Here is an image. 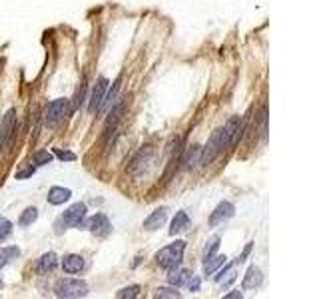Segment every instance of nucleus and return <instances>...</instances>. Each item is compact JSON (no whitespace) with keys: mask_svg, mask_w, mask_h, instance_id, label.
<instances>
[{"mask_svg":"<svg viewBox=\"0 0 319 299\" xmlns=\"http://www.w3.org/2000/svg\"><path fill=\"white\" fill-rule=\"evenodd\" d=\"M54 156H56V158H60L62 162H74V160H76V154L68 152V150H60V148H56V150H54Z\"/></svg>","mask_w":319,"mask_h":299,"instance_id":"obj_30","label":"nucleus"},{"mask_svg":"<svg viewBox=\"0 0 319 299\" xmlns=\"http://www.w3.org/2000/svg\"><path fill=\"white\" fill-rule=\"evenodd\" d=\"M249 251H251V243H247V245H245L244 253H242L240 258H238V262H240V263H242V262H245V258H247V255H249Z\"/></svg>","mask_w":319,"mask_h":299,"instance_id":"obj_34","label":"nucleus"},{"mask_svg":"<svg viewBox=\"0 0 319 299\" xmlns=\"http://www.w3.org/2000/svg\"><path fill=\"white\" fill-rule=\"evenodd\" d=\"M140 295V285H128L116 291V299H134Z\"/></svg>","mask_w":319,"mask_h":299,"instance_id":"obj_25","label":"nucleus"},{"mask_svg":"<svg viewBox=\"0 0 319 299\" xmlns=\"http://www.w3.org/2000/svg\"><path fill=\"white\" fill-rule=\"evenodd\" d=\"M166 220H168V207H158L156 211H152L150 216L144 220V229L156 231L166 224Z\"/></svg>","mask_w":319,"mask_h":299,"instance_id":"obj_11","label":"nucleus"},{"mask_svg":"<svg viewBox=\"0 0 319 299\" xmlns=\"http://www.w3.org/2000/svg\"><path fill=\"white\" fill-rule=\"evenodd\" d=\"M34 172H36V168H34V166L22 168V169H18V172H16V180H26V178L34 176Z\"/></svg>","mask_w":319,"mask_h":299,"instance_id":"obj_31","label":"nucleus"},{"mask_svg":"<svg viewBox=\"0 0 319 299\" xmlns=\"http://www.w3.org/2000/svg\"><path fill=\"white\" fill-rule=\"evenodd\" d=\"M10 233H12V222L6 218H0V243L4 240H8Z\"/></svg>","mask_w":319,"mask_h":299,"instance_id":"obj_27","label":"nucleus"},{"mask_svg":"<svg viewBox=\"0 0 319 299\" xmlns=\"http://www.w3.org/2000/svg\"><path fill=\"white\" fill-rule=\"evenodd\" d=\"M244 132H245V118L244 116H231L225 122V126L218 128V130L211 134V138L207 140V144L202 148L200 164L202 166H207L218 154H222L225 148L236 144L242 138Z\"/></svg>","mask_w":319,"mask_h":299,"instance_id":"obj_1","label":"nucleus"},{"mask_svg":"<svg viewBox=\"0 0 319 299\" xmlns=\"http://www.w3.org/2000/svg\"><path fill=\"white\" fill-rule=\"evenodd\" d=\"M184 283L188 285L189 291H200V287H202L200 275H194V273H188V277H186V281H184Z\"/></svg>","mask_w":319,"mask_h":299,"instance_id":"obj_28","label":"nucleus"},{"mask_svg":"<svg viewBox=\"0 0 319 299\" xmlns=\"http://www.w3.org/2000/svg\"><path fill=\"white\" fill-rule=\"evenodd\" d=\"M78 227H82V229H88V231L96 233V236H100V238L108 236L110 229H112L110 220L106 218L104 213H96V216H92V218H88V220L84 218V220H82V224H80Z\"/></svg>","mask_w":319,"mask_h":299,"instance_id":"obj_7","label":"nucleus"},{"mask_svg":"<svg viewBox=\"0 0 319 299\" xmlns=\"http://www.w3.org/2000/svg\"><path fill=\"white\" fill-rule=\"evenodd\" d=\"M224 297H225V299H242V297H244V293H242L240 289H233V291H229V293H225Z\"/></svg>","mask_w":319,"mask_h":299,"instance_id":"obj_33","label":"nucleus"},{"mask_svg":"<svg viewBox=\"0 0 319 299\" xmlns=\"http://www.w3.org/2000/svg\"><path fill=\"white\" fill-rule=\"evenodd\" d=\"M106 88H108V80L106 78H98L96 86L92 90V98H90V104H88V112L94 114V112H100V104L106 96Z\"/></svg>","mask_w":319,"mask_h":299,"instance_id":"obj_9","label":"nucleus"},{"mask_svg":"<svg viewBox=\"0 0 319 299\" xmlns=\"http://www.w3.org/2000/svg\"><path fill=\"white\" fill-rule=\"evenodd\" d=\"M84 267H86V262H84L82 255H78V253H68V255H64V260H62V269L66 271V273H80Z\"/></svg>","mask_w":319,"mask_h":299,"instance_id":"obj_14","label":"nucleus"},{"mask_svg":"<svg viewBox=\"0 0 319 299\" xmlns=\"http://www.w3.org/2000/svg\"><path fill=\"white\" fill-rule=\"evenodd\" d=\"M54 295L60 299H76V297H86L88 295V283L82 280H72V277H64L54 283Z\"/></svg>","mask_w":319,"mask_h":299,"instance_id":"obj_3","label":"nucleus"},{"mask_svg":"<svg viewBox=\"0 0 319 299\" xmlns=\"http://www.w3.org/2000/svg\"><path fill=\"white\" fill-rule=\"evenodd\" d=\"M70 196H72V191H70L68 187L54 186V187L48 189V196H46V198H48V204H52V206H60V204H64V202H68Z\"/></svg>","mask_w":319,"mask_h":299,"instance_id":"obj_15","label":"nucleus"},{"mask_svg":"<svg viewBox=\"0 0 319 299\" xmlns=\"http://www.w3.org/2000/svg\"><path fill=\"white\" fill-rule=\"evenodd\" d=\"M86 204H82V202H78V204H72L66 211L62 213V216L56 220V233H62V229H68V227H78L80 224H82V220L86 218Z\"/></svg>","mask_w":319,"mask_h":299,"instance_id":"obj_4","label":"nucleus"},{"mask_svg":"<svg viewBox=\"0 0 319 299\" xmlns=\"http://www.w3.org/2000/svg\"><path fill=\"white\" fill-rule=\"evenodd\" d=\"M169 273H168V281H169V285H174V287H180V285H184V281H186V277H188V269H180V267H174V269H168Z\"/></svg>","mask_w":319,"mask_h":299,"instance_id":"obj_20","label":"nucleus"},{"mask_svg":"<svg viewBox=\"0 0 319 299\" xmlns=\"http://www.w3.org/2000/svg\"><path fill=\"white\" fill-rule=\"evenodd\" d=\"M200 158H202V146H191V150H188L182 164L186 168H196L200 164Z\"/></svg>","mask_w":319,"mask_h":299,"instance_id":"obj_18","label":"nucleus"},{"mask_svg":"<svg viewBox=\"0 0 319 299\" xmlns=\"http://www.w3.org/2000/svg\"><path fill=\"white\" fill-rule=\"evenodd\" d=\"M52 160H54V154L48 152V150H40V152H36V154L32 156V164H34V166H46V164H50Z\"/></svg>","mask_w":319,"mask_h":299,"instance_id":"obj_24","label":"nucleus"},{"mask_svg":"<svg viewBox=\"0 0 319 299\" xmlns=\"http://www.w3.org/2000/svg\"><path fill=\"white\" fill-rule=\"evenodd\" d=\"M56 267H58V255L54 251H48L44 255H40V258L36 260V263H34V269L38 273H50Z\"/></svg>","mask_w":319,"mask_h":299,"instance_id":"obj_13","label":"nucleus"},{"mask_svg":"<svg viewBox=\"0 0 319 299\" xmlns=\"http://www.w3.org/2000/svg\"><path fill=\"white\" fill-rule=\"evenodd\" d=\"M20 255V249L16 245H10V247H2L0 249V269H4L12 260H16Z\"/></svg>","mask_w":319,"mask_h":299,"instance_id":"obj_19","label":"nucleus"},{"mask_svg":"<svg viewBox=\"0 0 319 299\" xmlns=\"http://www.w3.org/2000/svg\"><path fill=\"white\" fill-rule=\"evenodd\" d=\"M156 297H160V299H164V297H182V293L178 291V287L172 285V287H160Z\"/></svg>","mask_w":319,"mask_h":299,"instance_id":"obj_29","label":"nucleus"},{"mask_svg":"<svg viewBox=\"0 0 319 299\" xmlns=\"http://www.w3.org/2000/svg\"><path fill=\"white\" fill-rule=\"evenodd\" d=\"M36 220H38V209H36V207H26V209L22 211V216H20L18 224L22 225V227H26V225H32Z\"/></svg>","mask_w":319,"mask_h":299,"instance_id":"obj_23","label":"nucleus"},{"mask_svg":"<svg viewBox=\"0 0 319 299\" xmlns=\"http://www.w3.org/2000/svg\"><path fill=\"white\" fill-rule=\"evenodd\" d=\"M218 249H220V236H211L209 242H207L206 247H204V260L209 258V255H214Z\"/></svg>","mask_w":319,"mask_h":299,"instance_id":"obj_26","label":"nucleus"},{"mask_svg":"<svg viewBox=\"0 0 319 299\" xmlns=\"http://www.w3.org/2000/svg\"><path fill=\"white\" fill-rule=\"evenodd\" d=\"M233 213H236V207H233L231 202H220V204L216 206V209L211 211V216H209V225L216 227V225H220V224L231 220Z\"/></svg>","mask_w":319,"mask_h":299,"instance_id":"obj_8","label":"nucleus"},{"mask_svg":"<svg viewBox=\"0 0 319 299\" xmlns=\"http://www.w3.org/2000/svg\"><path fill=\"white\" fill-rule=\"evenodd\" d=\"M262 283H263L262 269H260V267H255V265H251V267L245 271V275H244L242 289H244V291H247V289H258Z\"/></svg>","mask_w":319,"mask_h":299,"instance_id":"obj_12","label":"nucleus"},{"mask_svg":"<svg viewBox=\"0 0 319 299\" xmlns=\"http://www.w3.org/2000/svg\"><path fill=\"white\" fill-rule=\"evenodd\" d=\"M4 287V283H2V280H0V289H2Z\"/></svg>","mask_w":319,"mask_h":299,"instance_id":"obj_35","label":"nucleus"},{"mask_svg":"<svg viewBox=\"0 0 319 299\" xmlns=\"http://www.w3.org/2000/svg\"><path fill=\"white\" fill-rule=\"evenodd\" d=\"M216 281L222 283L224 287H227L229 283L236 281V265H227L224 271H220V273L216 275Z\"/></svg>","mask_w":319,"mask_h":299,"instance_id":"obj_21","label":"nucleus"},{"mask_svg":"<svg viewBox=\"0 0 319 299\" xmlns=\"http://www.w3.org/2000/svg\"><path fill=\"white\" fill-rule=\"evenodd\" d=\"M188 227H189V216L186 211H178L172 220V224H169V236H178V233L186 231Z\"/></svg>","mask_w":319,"mask_h":299,"instance_id":"obj_16","label":"nucleus"},{"mask_svg":"<svg viewBox=\"0 0 319 299\" xmlns=\"http://www.w3.org/2000/svg\"><path fill=\"white\" fill-rule=\"evenodd\" d=\"M122 112H124V104H118V106H114L112 112L108 114L110 118H108V122H106V128H104V142L106 144H110V140H112V136L116 132V128H118V122L122 118Z\"/></svg>","mask_w":319,"mask_h":299,"instance_id":"obj_10","label":"nucleus"},{"mask_svg":"<svg viewBox=\"0 0 319 299\" xmlns=\"http://www.w3.org/2000/svg\"><path fill=\"white\" fill-rule=\"evenodd\" d=\"M120 78L114 82V86H112V90L108 92V96H104V100H102V104H100V110H110V106L116 102V96H118V90H120Z\"/></svg>","mask_w":319,"mask_h":299,"instance_id":"obj_22","label":"nucleus"},{"mask_svg":"<svg viewBox=\"0 0 319 299\" xmlns=\"http://www.w3.org/2000/svg\"><path fill=\"white\" fill-rule=\"evenodd\" d=\"M70 112V100L68 98H56L44 108V126L56 128Z\"/></svg>","mask_w":319,"mask_h":299,"instance_id":"obj_5","label":"nucleus"},{"mask_svg":"<svg viewBox=\"0 0 319 299\" xmlns=\"http://www.w3.org/2000/svg\"><path fill=\"white\" fill-rule=\"evenodd\" d=\"M225 262H227L225 255H218V253L209 255V258L204 260V273H206V275H211L214 271H218V267H222Z\"/></svg>","mask_w":319,"mask_h":299,"instance_id":"obj_17","label":"nucleus"},{"mask_svg":"<svg viewBox=\"0 0 319 299\" xmlns=\"http://www.w3.org/2000/svg\"><path fill=\"white\" fill-rule=\"evenodd\" d=\"M84 90H86V84H84V80H82L80 88H78V92H76V100H74V104H72V108H70V110H76L78 106L84 102Z\"/></svg>","mask_w":319,"mask_h":299,"instance_id":"obj_32","label":"nucleus"},{"mask_svg":"<svg viewBox=\"0 0 319 299\" xmlns=\"http://www.w3.org/2000/svg\"><path fill=\"white\" fill-rule=\"evenodd\" d=\"M16 126H18V122H16V110L10 108L4 114L2 122H0V152H4V150L10 146V142L14 140Z\"/></svg>","mask_w":319,"mask_h":299,"instance_id":"obj_6","label":"nucleus"},{"mask_svg":"<svg viewBox=\"0 0 319 299\" xmlns=\"http://www.w3.org/2000/svg\"><path fill=\"white\" fill-rule=\"evenodd\" d=\"M184 251H186V242L176 240L174 243H169V245L162 247V249L156 253V263H158L162 269L180 267V263H182V260H184Z\"/></svg>","mask_w":319,"mask_h":299,"instance_id":"obj_2","label":"nucleus"}]
</instances>
